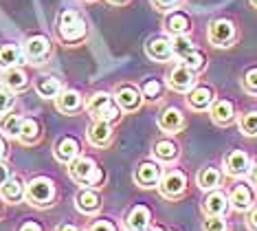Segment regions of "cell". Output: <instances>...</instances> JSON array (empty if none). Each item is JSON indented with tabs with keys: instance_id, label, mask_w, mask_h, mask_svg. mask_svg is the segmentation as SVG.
I'll return each mask as SVG.
<instances>
[{
	"instance_id": "cell-1",
	"label": "cell",
	"mask_w": 257,
	"mask_h": 231,
	"mask_svg": "<svg viewBox=\"0 0 257 231\" xmlns=\"http://www.w3.org/2000/svg\"><path fill=\"white\" fill-rule=\"evenodd\" d=\"M88 112L95 115L97 119L110 123V121L119 119L121 108L116 104H112V97H110L108 93H97V95H92L88 102Z\"/></svg>"
},
{
	"instance_id": "cell-2",
	"label": "cell",
	"mask_w": 257,
	"mask_h": 231,
	"mask_svg": "<svg viewBox=\"0 0 257 231\" xmlns=\"http://www.w3.org/2000/svg\"><path fill=\"white\" fill-rule=\"evenodd\" d=\"M60 35L66 42H77L86 35V22L75 11H64L60 16Z\"/></svg>"
},
{
	"instance_id": "cell-3",
	"label": "cell",
	"mask_w": 257,
	"mask_h": 231,
	"mask_svg": "<svg viewBox=\"0 0 257 231\" xmlns=\"http://www.w3.org/2000/svg\"><path fill=\"white\" fill-rule=\"evenodd\" d=\"M71 174L75 181L84 183V185H99V181L103 179V174L99 172V168H95L90 159H77L71 168Z\"/></svg>"
},
{
	"instance_id": "cell-4",
	"label": "cell",
	"mask_w": 257,
	"mask_h": 231,
	"mask_svg": "<svg viewBox=\"0 0 257 231\" xmlns=\"http://www.w3.org/2000/svg\"><path fill=\"white\" fill-rule=\"evenodd\" d=\"M167 82H169V86H172L174 91L185 93V91H191V88H194L196 73L189 66H185V64H178V66H174L172 70H169Z\"/></svg>"
},
{
	"instance_id": "cell-5",
	"label": "cell",
	"mask_w": 257,
	"mask_h": 231,
	"mask_svg": "<svg viewBox=\"0 0 257 231\" xmlns=\"http://www.w3.org/2000/svg\"><path fill=\"white\" fill-rule=\"evenodd\" d=\"M27 198L31 205H38V207H44L51 203L53 198V185L44 179H38V181H31L27 185Z\"/></svg>"
},
{
	"instance_id": "cell-6",
	"label": "cell",
	"mask_w": 257,
	"mask_h": 231,
	"mask_svg": "<svg viewBox=\"0 0 257 231\" xmlns=\"http://www.w3.org/2000/svg\"><path fill=\"white\" fill-rule=\"evenodd\" d=\"M209 40L215 46H231V42L235 40V27L231 20H215L209 27Z\"/></svg>"
},
{
	"instance_id": "cell-7",
	"label": "cell",
	"mask_w": 257,
	"mask_h": 231,
	"mask_svg": "<svg viewBox=\"0 0 257 231\" xmlns=\"http://www.w3.org/2000/svg\"><path fill=\"white\" fill-rule=\"evenodd\" d=\"M51 53V42L44 38V35H33V38L27 40L25 44V55L29 60H33L36 64H42Z\"/></svg>"
},
{
	"instance_id": "cell-8",
	"label": "cell",
	"mask_w": 257,
	"mask_h": 231,
	"mask_svg": "<svg viewBox=\"0 0 257 231\" xmlns=\"http://www.w3.org/2000/svg\"><path fill=\"white\" fill-rule=\"evenodd\" d=\"M224 165L231 176H244L246 172H250V159H248V154L242 150H233L229 157L224 159Z\"/></svg>"
},
{
	"instance_id": "cell-9",
	"label": "cell",
	"mask_w": 257,
	"mask_h": 231,
	"mask_svg": "<svg viewBox=\"0 0 257 231\" xmlns=\"http://www.w3.org/2000/svg\"><path fill=\"white\" fill-rule=\"evenodd\" d=\"M185 192V174L183 172H169L161 181V194L167 198H176Z\"/></svg>"
},
{
	"instance_id": "cell-10",
	"label": "cell",
	"mask_w": 257,
	"mask_h": 231,
	"mask_svg": "<svg viewBox=\"0 0 257 231\" xmlns=\"http://www.w3.org/2000/svg\"><path fill=\"white\" fill-rule=\"evenodd\" d=\"M114 95H116V106H119L121 110L132 112L141 106V95H139V91L132 86H119Z\"/></svg>"
},
{
	"instance_id": "cell-11",
	"label": "cell",
	"mask_w": 257,
	"mask_h": 231,
	"mask_svg": "<svg viewBox=\"0 0 257 231\" xmlns=\"http://www.w3.org/2000/svg\"><path fill=\"white\" fill-rule=\"evenodd\" d=\"M145 51H148V55L152 57V60H156V62H167L169 57L174 55V51H172V42L165 38H152L148 46H145Z\"/></svg>"
},
{
	"instance_id": "cell-12",
	"label": "cell",
	"mask_w": 257,
	"mask_h": 231,
	"mask_svg": "<svg viewBox=\"0 0 257 231\" xmlns=\"http://www.w3.org/2000/svg\"><path fill=\"white\" fill-rule=\"evenodd\" d=\"M187 104L194 110H204L213 104V91L209 86H196L191 88L189 97H187Z\"/></svg>"
},
{
	"instance_id": "cell-13",
	"label": "cell",
	"mask_w": 257,
	"mask_h": 231,
	"mask_svg": "<svg viewBox=\"0 0 257 231\" xmlns=\"http://www.w3.org/2000/svg\"><path fill=\"white\" fill-rule=\"evenodd\" d=\"M161 179V170L156 168L154 163H143V165H139L137 172H134V181L139 183V185H143V187H152V185H156Z\"/></svg>"
},
{
	"instance_id": "cell-14",
	"label": "cell",
	"mask_w": 257,
	"mask_h": 231,
	"mask_svg": "<svg viewBox=\"0 0 257 231\" xmlns=\"http://www.w3.org/2000/svg\"><path fill=\"white\" fill-rule=\"evenodd\" d=\"M231 205L237 211H246L253 205V189L248 185H235L231 189Z\"/></svg>"
},
{
	"instance_id": "cell-15",
	"label": "cell",
	"mask_w": 257,
	"mask_h": 231,
	"mask_svg": "<svg viewBox=\"0 0 257 231\" xmlns=\"http://www.w3.org/2000/svg\"><path fill=\"white\" fill-rule=\"evenodd\" d=\"M233 117H235V108H233V104L226 102V99H220V102H215L211 106V119L215 123H220V126L231 123Z\"/></svg>"
},
{
	"instance_id": "cell-16",
	"label": "cell",
	"mask_w": 257,
	"mask_h": 231,
	"mask_svg": "<svg viewBox=\"0 0 257 231\" xmlns=\"http://www.w3.org/2000/svg\"><path fill=\"white\" fill-rule=\"evenodd\" d=\"M165 29H167V31L172 33V35H185V33L191 29V22H189V18H187L183 11H174V14L167 16Z\"/></svg>"
},
{
	"instance_id": "cell-17",
	"label": "cell",
	"mask_w": 257,
	"mask_h": 231,
	"mask_svg": "<svg viewBox=\"0 0 257 231\" xmlns=\"http://www.w3.org/2000/svg\"><path fill=\"white\" fill-rule=\"evenodd\" d=\"M77 154H79V143L73 137L62 139L60 143H57V147H55V159L57 161H62V163H71Z\"/></svg>"
},
{
	"instance_id": "cell-18",
	"label": "cell",
	"mask_w": 257,
	"mask_h": 231,
	"mask_svg": "<svg viewBox=\"0 0 257 231\" xmlns=\"http://www.w3.org/2000/svg\"><path fill=\"white\" fill-rule=\"evenodd\" d=\"M110 137H112V130H110L108 121L97 119L88 130V139H90V143H95V145H106Z\"/></svg>"
},
{
	"instance_id": "cell-19",
	"label": "cell",
	"mask_w": 257,
	"mask_h": 231,
	"mask_svg": "<svg viewBox=\"0 0 257 231\" xmlns=\"http://www.w3.org/2000/svg\"><path fill=\"white\" fill-rule=\"evenodd\" d=\"M183 123H185V119H183V115H180V110H176V108H167L159 117V126L165 130V132H178V130L183 128Z\"/></svg>"
},
{
	"instance_id": "cell-20",
	"label": "cell",
	"mask_w": 257,
	"mask_h": 231,
	"mask_svg": "<svg viewBox=\"0 0 257 231\" xmlns=\"http://www.w3.org/2000/svg\"><path fill=\"white\" fill-rule=\"evenodd\" d=\"M204 214L207 216H222L226 211V207H229V203H226V196L220 192H213L209 194L207 198H204Z\"/></svg>"
},
{
	"instance_id": "cell-21",
	"label": "cell",
	"mask_w": 257,
	"mask_h": 231,
	"mask_svg": "<svg viewBox=\"0 0 257 231\" xmlns=\"http://www.w3.org/2000/svg\"><path fill=\"white\" fill-rule=\"evenodd\" d=\"M55 102H57V108L62 112H66V115L81 108V97H79V93H75V91H60Z\"/></svg>"
},
{
	"instance_id": "cell-22",
	"label": "cell",
	"mask_w": 257,
	"mask_h": 231,
	"mask_svg": "<svg viewBox=\"0 0 257 231\" xmlns=\"http://www.w3.org/2000/svg\"><path fill=\"white\" fill-rule=\"evenodd\" d=\"M148 224H150L148 207H143V205L134 207V209L130 211V216H127V227H130V231H145Z\"/></svg>"
},
{
	"instance_id": "cell-23",
	"label": "cell",
	"mask_w": 257,
	"mask_h": 231,
	"mask_svg": "<svg viewBox=\"0 0 257 231\" xmlns=\"http://www.w3.org/2000/svg\"><path fill=\"white\" fill-rule=\"evenodd\" d=\"M22 60H25V53H22L16 44L0 46V66L11 68V66H16V64H22Z\"/></svg>"
},
{
	"instance_id": "cell-24",
	"label": "cell",
	"mask_w": 257,
	"mask_h": 231,
	"mask_svg": "<svg viewBox=\"0 0 257 231\" xmlns=\"http://www.w3.org/2000/svg\"><path fill=\"white\" fill-rule=\"evenodd\" d=\"M99 196L95 192H90V189H84V192L77 194V209L81 214H95L99 211Z\"/></svg>"
},
{
	"instance_id": "cell-25",
	"label": "cell",
	"mask_w": 257,
	"mask_h": 231,
	"mask_svg": "<svg viewBox=\"0 0 257 231\" xmlns=\"http://www.w3.org/2000/svg\"><path fill=\"white\" fill-rule=\"evenodd\" d=\"M36 91L40 97H44V99L57 97V95H60V82H57L55 77H40L36 84Z\"/></svg>"
},
{
	"instance_id": "cell-26",
	"label": "cell",
	"mask_w": 257,
	"mask_h": 231,
	"mask_svg": "<svg viewBox=\"0 0 257 231\" xmlns=\"http://www.w3.org/2000/svg\"><path fill=\"white\" fill-rule=\"evenodd\" d=\"M0 194H3V198L11 200V203H18L25 196V189H22V183L18 179H7L5 185H0Z\"/></svg>"
},
{
	"instance_id": "cell-27",
	"label": "cell",
	"mask_w": 257,
	"mask_h": 231,
	"mask_svg": "<svg viewBox=\"0 0 257 231\" xmlns=\"http://www.w3.org/2000/svg\"><path fill=\"white\" fill-rule=\"evenodd\" d=\"M3 82L11 91H22V88L27 86V75H25V70H20V68H9V70H5Z\"/></svg>"
},
{
	"instance_id": "cell-28",
	"label": "cell",
	"mask_w": 257,
	"mask_h": 231,
	"mask_svg": "<svg viewBox=\"0 0 257 231\" xmlns=\"http://www.w3.org/2000/svg\"><path fill=\"white\" fill-rule=\"evenodd\" d=\"M220 172L215 168H204L200 170V174H198V185H200L202 189H213L220 185Z\"/></svg>"
},
{
	"instance_id": "cell-29",
	"label": "cell",
	"mask_w": 257,
	"mask_h": 231,
	"mask_svg": "<svg viewBox=\"0 0 257 231\" xmlns=\"http://www.w3.org/2000/svg\"><path fill=\"white\" fill-rule=\"evenodd\" d=\"M0 130L9 137H20V130H22V119L18 115H5L3 121H0Z\"/></svg>"
},
{
	"instance_id": "cell-30",
	"label": "cell",
	"mask_w": 257,
	"mask_h": 231,
	"mask_svg": "<svg viewBox=\"0 0 257 231\" xmlns=\"http://www.w3.org/2000/svg\"><path fill=\"white\" fill-rule=\"evenodd\" d=\"M154 154L161 161H172L178 154V145L174 143V141H159V143L154 145Z\"/></svg>"
},
{
	"instance_id": "cell-31",
	"label": "cell",
	"mask_w": 257,
	"mask_h": 231,
	"mask_svg": "<svg viewBox=\"0 0 257 231\" xmlns=\"http://www.w3.org/2000/svg\"><path fill=\"white\" fill-rule=\"evenodd\" d=\"M172 51H174V55H178V57H183V60H185V57L194 51V44H191V40L187 38V35H174Z\"/></svg>"
},
{
	"instance_id": "cell-32",
	"label": "cell",
	"mask_w": 257,
	"mask_h": 231,
	"mask_svg": "<svg viewBox=\"0 0 257 231\" xmlns=\"http://www.w3.org/2000/svg\"><path fill=\"white\" fill-rule=\"evenodd\" d=\"M38 134H40V126H38V121H33V119H22L20 139L25 141V143H33V141L38 139Z\"/></svg>"
},
{
	"instance_id": "cell-33",
	"label": "cell",
	"mask_w": 257,
	"mask_h": 231,
	"mask_svg": "<svg viewBox=\"0 0 257 231\" xmlns=\"http://www.w3.org/2000/svg\"><path fill=\"white\" fill-rule=\"evenodd\" d=\"M239 128H242L244 134L255 137L257 134V112H246V115H242V119H239Z\"/></svg>"
},
{
	"instance_id": "cell-34",
	"label": "cell",
	"mask_w": 257,
	"mask_h": 231,
	"mask_svg": "<svg viewBox=\"0 0 257 231\" xmlns=\"http://www.w3.org/2000/svg\"><path fill=\"white\" fill-rule=\"evenodd\" d=\"M183 62H185V66H189V68L196 73V70H202V68H204V62H207V60H204V55H202L200 51H196V49H194V51L189 53V55L185 57Z\"/></svg>"
},
{
	"instance_id": "cell-35",
	"label": "cell",
	"mask_w": 257,
	"mask_h": 231,
	"mask_svg": "<svg viewBox=\"0 0 257 231\" xmlns=\"http://www.w3.org/2000/svg\"><path fill=\"white\" fill-rule=\"evenodd\" d=\"M161 93H163V84H161L159 80H148V82L143 84V97H148V99H159Z\"/></svg>"
},
{
	"instance_id": "cell-36",
	"label": "cell",
	"mask_w": 257,
	"mask_h": 231,
	"mask_svg": "<svg viewBox=\"0 0 257 231\" xmlns=\"http://www.w3.org/2000/svg\"><path fill=\"white\" fill-rule=\"evenodd\" d=\"M204 231H226V222L220 216H209L204 220Z\"/></svg>"
},
{
	"instance_id": "cell-37",
	"label": "cell",
	"mask_w": 257,
	"mask_h": 231,
	"mask_svg": "<svg viewBox=\"0 0 257 231\" xmlns=\"http://www.w3.org/2000/svg\"><path fill=\"white\" fill-rule=\"evenodd\" d=\"M244 88H246L248 93L257 95V68L246 70V75H244Z\"/></svg>"
},
{
	"instance_id": "cell-38",
	"label": "cell",
	"mask_w": 257,
	"mask_h": 231,
	"mask_svg": "<svg viewBox=\"0 0 257 231\" xmlns=\"http://www.w3.org/2000/svg\"><path fill=\"white\" fill-rule=\"evenodd\" d=\"M11 104H14V95H11L7 88L0 86V115H3V112H7L11 108Z\"/></svg>"
},
{
	"instance_id": "cell-39",
	"label": "cell",
	"mask_w": 257,
	"mask_h": 231,
	"mask_svg": "<svg viewBox=\"0 0 257 231\" xmlns=\"http://www.w3.org/2000/svg\"><path fill=\"white\" fill-rule=\"evenodd\" d=\"M154 5L159 9H174L180 5V0H154Z\"/></svg>"
},
{
	"instance_id": "cell-40",
	"label": "cell",
	"mask_w": 257,
	"mask_h": 231,
	"mask_svg": "<svg viewBox=\"0 0 257 231\" xmlns=\"http://www.w3.org/2000/svg\"><path fill=\"white\" fill-rule=\"evenodd\" d=\"M90 231H114V227H112V222H108V220H99L92 224Z\"/></svg>"
},
{
	"instance_id": "cell-41",
	"label": "cell",
	"mask_w": 257,
	"mask_h": 231,
	"mask_svg": "<svg viewBox=\"0 0 257 231\" xmlns=\"http://www.w3.org/2000/svg\"><path fill=\"white\" fill-rule=\"evenodd\" d=\"M20 231H42V227H40L38 222H25L20 227Z\"/></svg>"
},
{
	"instance_id": "cell-42",
	"label": "cell",
	"mask_w": 257,
	"mask_h": 231,
	"mask_svg": "<svg viewBox=\"0 0 257 231\" xmlns=\"http://www.w3.org/2000/svg\"><path fill=\"white\" fill-rule=\"evenodd\" d=\"M248 227L253 229V231H257V207L250 211V216H248Z\"/></svg>"
},
{
	"instance_id": "cell-43",
	"label": "cell",
	"mask_w": 257,
	"mask_h": 231,
	"mask_svg": "<svg viewBox=\"0 0 257 231\" xmlns=\"http://www.w3.org/2000/svg\"><path fill=\"white\" fill-rule=\"evenodd\" d=\"M9 179V170L5 163H0V185H5V181Z\"/></svg>"
},
{
	"instance_id": "cell-44",
	"label": "cell",
	"mask_w": 257,
	"mask_h": 231,
	"mask_svg": "<svg viewBox=\"0 0 257 231\" xmlns=\"http://www.w3.org/2000/svg\"><path fill=\"white\" fill-rule=\"evenodd\" d=\"M250 179H253V183L257 185V163H255V168H250Z\"/></svg>"
},
{
	"instance_id": "cell-45",
	"label": "cell",
	"mask_w": 257,
	"mask_h": 231,
	"mask_svg": "<svg viewBox=\"0 0 257 231\" xmlns=\"http://www.w3.org/2000/svg\"><path fill=\"white\" fill-rule=\"evenodd\" d=\"M57 231H77V229H75L73 224H62V227L57 229Z\"/></svg>"
},
{
	"instance_id": "cell-46",
	"label": "cell",
	"mask_w": 257,
	"mask_h": 231,
	"mask_svg": "<svg viewBox=\"0 0 257 231\" xmlns=\"http://www.w3.org/2000/svg\"><path fill=\"white\" fill-rule=\"evenodd\" d=\"M3 154H5V141L0 139V157H3Z\"/></svg>"
},
{
	"instance_id": "cell-47",
	"label": "cell",
	"mask_w": 257,
	"mask_h": 231,
	"mask_svg": "<svg viewBox=\"0 0 257 231\" xmlns=\"http://www.w3.org/2000/svg\"><path fill=\"white\" fill-rule=\"evenodd\" d=\"M110 3H123V0H110Z\"/></svg>"
},
{
	"instance_id": "cell-48",
	"label": "cell",
	"mask_w": 257,
	"mask_h": 231,
	"mask_svg": "<svg viewBox=\"0 0 257 231\" xmlns=\"http://www.w3.org/2000/svg\"><path fill=\"white\" fill-rule=\"evenodd\" d=\"M250 3H253V5H255V7H257V0H250Z\"/></svg>"
},
{
	"instance_id": "cell-49",
	"label": "cell",
	"mask_w": 257,
	"mask_h": 231,
	"mask_svg": "<svg viewBox=\"0 0 257 231\" xmlns=\"http://www.w3.org/2000/svg\"><path fill=\"white\" fill-rule=\"evenodd\" d=\"M152 231H161V229H152Z\"/></svg>"
}]
</instances>
